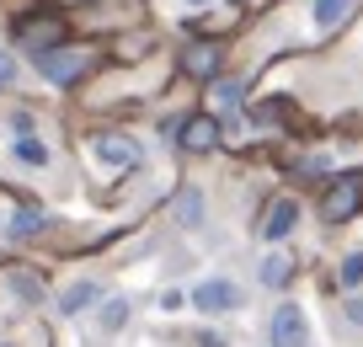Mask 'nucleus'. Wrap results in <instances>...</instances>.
Instances as JSON below:
<instances>
[{"mask_svg": "<svg viewBox=\"0 0 363 347\" xmlns=\"http://www.w3.org/2000/svg\"><path fill=\"white\" fill-rule=\"evenodd\" d=\"M187 299H193L203 315H230V310H240V304H246V294H240L235 278H203Z\"/></svg>", "mask_w": 363, "mask_h": 347, "instance_id": "obj_1", "label": "nucleus"}, {"mask_svg": "<svg viewBox=\"0 0 363 347\" xmlns=\"http://www.w3.org/2000/svg\"><path fill=\"white\" fill-rule=\"evenodd\" d=\"M267 342L272 347H310V321L299 304H278L267 321Z\"/></svg>", "mask_w": 363, "mask_h": 347, "instance_id": "obj_2", "label": "nucleus"}, {"mask_svg": "<svg viewBox=\"0 0 363 347\" xmlns=\"http://www.w3.org/2000/svg\"><path fill=\"white\" fill-rule=\"evenodd\" d=\"M358 209H363V182H358V177H342V182H331V187H326V198H320V214H326L331 224L352 219Z\"/></svg>", "mask_w": 363, "mask_h": 347, "instance_id": "obj_3", "label": "nucleus"}, {"mask_svg": "<svg viewBox=\"0 0 363 347\" xmlns=\"http://www.w3.org/2000/svg\"><path fill=\"white\" fill-rule=\"evenodd\" d=\"M294 224H299V203H294V198H272L267 214H262V241H267V246H278V241L294 236Z\"/></svg>", "mask_w": 363, "mask_h": 347, "instance_id": "obj_4", "label": "nucleus"}, {"mask_svg": "<svg viewBox=\"0 0 363 347\" xmlns=\"http://www.w3.org/2000/svg\"><path fill=\"white\" fill-rule=\"evenodd\" d=\"M91 155L102 160V166H113V171L139 166V145H134V139H118V134H96V139H91Z\"/></svg>", "mask_w": 363, "mask_h": 347, "instance_id": "obj_5", "label": "nucleus"}, {"mask_svg": "<svg viewBox=\"0 0 363 347\" xmlns=\"http://www.w3.org/2000/svg\"><path fill=\"white\" fill-rule=\"evenodd\" d=\"M38 70H43V80H54V86H69V80L86 70V59L69 54V48H38Z\"/></svg>", "mask_w": 363, "mask_h": 347, "instance_id": "obj_6", "label": "nucleus"}, {"mask_svg": "<svg viewBox=\"0 0 363 347\" xmlns=\"http://www.w3.org/2000/svg\"><path fill=\"white\" fill-rule=\"evenodd\" d=\"M16 38H27L33 48H54L59 38H65V27H59V16H22V22H16Z\"/></svg>", "mask_w": 363, "mask_h": 347, "instance_id": "obj_7", "label": "nucleus"}, {"mask_svg": "<svg viewBox=\"0 0 363 347\" xmlns=\"http://www.w3.org/2000/svg\"><path fill=\"white\" fill-rule=\"evenodd\" d=\"M96 299H102V283L80 278V283H69V289L59 294V315H80V310H91Z\"/></svg>", "mask_w": 363, "mask_h": 347, "instance_id": "obj_8", "label": "nucleus"}, {"mask_svg": "<svg viewBox=\"0 0 363 347\" xmlns=\"http://www.w3.org/2000/svg\"><path fill=\"white\" fill-rule=\"evenodd\" d=\"M219 145V123L214 118H193V123L182 128V150H193V155H208Z\"/></svg>", "mask_w": 363, "mask_h": 347, "instance_id": "obj_9", "label": "nucleus"}, {"mask_svg": "<svg viewBox=\"0 0 363 347\" xmlns=\"http://www.w3.org/2000/svg\"><path fill=\"white\" fill-rule=\"evenodd\" d=\"M171 209H177V224H182V230H203V192H198V187H182Z\"/></svg>", "mask_w": 363, "mask_h": 347, "instance_id": "obj_10", "label": "nucleus"}, {"mask_svg": "<svg viewBox=\"0 0 363 347\" xmlns=\"http://www.w3.org/2000/svg\"><path fill=\"white\" fill-rule=\"evenodd\" d=\"M352 11V0H310V22L320 27V33H331V27H342Z\"/></svg>", "mask_w": 363, "mask_h": 347, "instance_id": "obj_11", "label": "nucleus"}, {"mask_svg": "<svg viewBox=\"0 0 363 347\" xmlns=\"http://www.w3.org/2000/svg\"><path fill=\"white\" fill-rule=\"evenodd\" d=\"M257 278L267 283V289H284V283L294 278V268H289V257H278V251H267V257H262V268H257Z\"/></svg>", "mask_w": 363, "mask_h": 347, "instance_id": "obj_12", "label": "nucleus"}, {"mask_svg": "<svg viewBox=\"0 0 363 347\" xmlns=\"http://www.w3.org/2000/svg\"><path fill=\"white\" fill-rule=\"evenodd\" d=\"M6 230H11L16 241H27V236H38V230H48V219H43V214H38V209H16Z\"/></svg>", "mask_w": 363, "mask_h": 347, "instance_id": "obj_13", "label": "nucleus"}, {"mask_svg": "<svg viewBox=\"0 0 363 347\" xmlns=\"http://www.w3.org/2000/svg\"><path fill=\"white\" fill-rule=\"evenodd\" d=\"M16 160H22V166H48V145L43 139H33V134H16Z\"/></svg>", "mask_w": 363, "mask_h": 347, "instance_id": "obj_14", "label": "nucleus"}, {"mask_svg": "<svg viewBox=\"0 0 363 347\" xmlns=\"http://www.w3.org/2000/svg\"><path fill=\"white\" fill-rule=\"evenodd\" d=\"M11 294H22L27 304H38V299H43V283H38L33 272H11Z\"/></svg>", "mask_w": 363, "mask_h": 347, "instance_id": "obj_15", "label": "nucleus"}, {"mask_svg": "<svg viewBox=\"0 0 363 347\" xmlns=\"http://www.w3.org/2000/svg\"><path fill=\"white\" fill-rule=\"evenodd\" d=\"M123 321H128V299H107L102 304V331H123Z\"/></svg>", "mask_w": 363, "mask_h": 347, "instance_id": "obj_16", "label": "nucleus"}, {"mask_svg": "<svg viewBox=\"0 0 363 347\" xmlns=\"http://www.w3.org/2000/svg\"><path fill=\"white\" fill-rule=\"evenodd\" d=\"M342 283H347V289H358V283H363V251L342 257Z\"/></svg>", "mask_w": 363, "mask_h": 347, "instance_id": "obj_17", "label": "nucleus"}, {"mask_svg": "<svg viewBox=\"0 0 363 347\" xmlns=\"http://www.w3.org/2000/svg\"><path fill=\"white\" fill-rule=\"evenodd\" d=\"M214 101H219V107H240V86H235V80H219V86H214Z\"/></svg>", "mask_w": 363, "mask_h": 347, "instance_id": "obj_18", "label": "nucleus"}, {"mask_svg": "<svg viewBox=\"0 0 363 347\" xmlns=\"http://www.w3.org/2000/svg\"><path fill=\"white\" fill-rule=\"evenodd\" d=\"M11 80H16V59L0 48V86H11Z\"/></svg>", "mask_w": 363, "mask_h": 347, "instance_id": "obj_19", "label": "nucleus"}, {"mask_svg": "<svg viewBox=\"0 0 363 347\" xmlns=\"http://www.w3.org/2000/svg\"><path fill=\"white\" fill-rule=\"evenodd\" d=\"M11 134H33V112H11Z\"/></svg>", "mask_w": 363, "mask_h": 347, "instance_id": "obj_20", "label": "nucleus"}, {"mask_svg": "<svg viewBox=\"0 0 363 347\" xmlns=\"http://www.w3.org/2000/svg\"><path fill=\"white\" fill-rule=\"evenodd\" d=\"M347 321L363 326V294H352V299H347Z\"/></svg>", "mask_w": 363, "mask_h": 347, "instance_id": "obj_21", "label": "nucleus"}, {"mask_svg": "<svg viewBox=\"0 0 363 347\" xmlns=\"http://www.w3.org/2000/svg\"><path fill=\"white\" fill-rule=\"evenodd\" d=\"M193 70H214V48H198V54H193Z\"/></svg>", "mask_w": 363, "mask_h": 347, "instance_id": "obj_22", "label": "nucleus"}, {"mask_svg": "<svg viewBox=\"0 0 363 347\" xmlns=\"http://www.w3.org/2000/svg\"><path fill=\"white\" fill-rule=\"evenodd\" d=\"M187 6H214V0H187Z\"/></svg>", "mask_w": 363, "mask_h": 347, "instance_id": "obj_23", "label": "nucleus"}, {"mask_svg": "<svg viewBox=\"0 0 363 347\" xmlns=\"http://www.w3.org/2000/svg\"><path fill=\"white\" fill-rule=\"evenodd\" d=\"M0 347H11V342H0Z\"/></svg>", "mask_w": 363, "mask_h": 347, "instance_id": "obj_24", "label": "nucleus"}]
</instances>
